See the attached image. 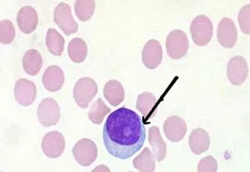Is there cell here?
<instances>
[{
  "mask_svg": "<svg viewBox=\"0 0 250 172\" xmlns=\"http://www.w3.org/2000/svg\"><path fill=\"white\" fill-rule=\"evenodd\" d=\"M145 139L146 129L143 118L125 107L111 113L104 126L103 141L107 152L121 160L138 153Z\"/></svg>",
  "mask_w": 250,
  "mask_h": 172,
  "instance_id": "obj_1",
  "label": "cell"
},
{
  "mask_svg": "<svg viewBox=\"0 0 250 172\" xmlns=\"http://www.w3.org/2000/svg\"><path fill=\"white\" fill-rule=\"evenodd\" d=\"M190 33L196 46L204 47L209 44L213 37V23L207 15H198L192 20Z\"/></svg>",
  "mask_w": 250,
  "mask_h": 172,
  "instance_id": "obj_2",
  "label": "cell"
},
{
  "mask_svg": "<svg viewBox=\"0 0 250 172\" xmlns=\"http://www.w3.org/2000/svg\"><path fill=\"white\" fill-rule=\"evenodd\" d=\"M98 90V85L92 78L82 77L78 79L73 91V96L77 106L81 109H87L88 105L97 95Z\"/></svg>",
  "mask_w": 250,
  "mask_h": 172,
  "instance_id": "obj_3",
  "label": "cell"
},
{
  "mask_svg": "<svg viewBox=\"0 0 250 172\" xmlns=\"http://www.w3.org/2000/svg\"><path fill=\"white\" fill-rule=\"evenodd\" d=\"M166 48L168 56L173 60H181L188 52L189 40L183 30L171 31L166 40Z\"/></svg>",
  "mask_w": 250,
  "mask_h": 172,
  "instance_id": "obj_4",
  "label": "cell"
},
{
  "mask_svg": "<svg viewBox=\"0 0 250 172\" xmlns=\"http://www.w3.org/2000/svg\"><path fill=\"white\" fill-rule=\"evenodd\" d=\"M72 152L76 161L83 167H89L96 161L98 157L96 144L87 138L78 141L75 144Z\"/></svg>",
  "mask_w": 250,
  "mask_h": 172,
  "instance_id": "obj_5",
  "label": "cell"
},
{
  "mask_svg": "<svg viewBox=\"0 0 250 172\" xmlns=\"http://www.w3.org/2000/svg\"><path fill=\"white\" fill-rule=\"evenodd\" d=\"M38 116L40 124L46 128L58 124L61 118L58 103L52 98L42 100L38 108Z\"/></svg>",
  "mask_w": 250,
  "mask_h": 172,
  "instance_id": "obj_6",
  "label": "cell"
},
{
  "mask_svg": "<svg viewBox=\"0 0 250 172\" xmlns=\"http://www.w3.org/2000/svg\"><path fill=\"white\" fill-rule=\"evenodd\" d=\"M53 19L66 36L76 34L78 31V24L72 15L71 7L66 3L62 2L55 8Z\"/></svg>",
  "mask_w": 250,
  "mask_h": 172,
  "instance_id": "obj_7",
  "label": "cell"
},
{
  "mask_svg": "<svg viewBox=\"0 0 250 172\" xmlns=\"http://www.w3.org/2000/svg\"><path fill=\"white\" fill-rule=\"evenodd\" d=\"M41 148L49 158H58L65 150L63 135L56 130L48 132L42 139Z\"/></svg>",
  "mask_w": 250,
  "mask_h": 172,
  "instance_id": "obj_8",
  "label": "cell"
},
{
  "mask_svg": "<svg viewBox=\"0 0 250 172\" xmlns=\"http://www.w3.org/2000/svg\"><path fill=\"white\" fill-rule=\"evenodd\" d=\"M249 76V64L242 56H234L228 62L227 77L233 86H241Z\"/></svg>",
  "mask_w": 250,
  "mask_h": 172,
  "instance_id": "obj_9",
  "label": "cell"
},
{
  "mask_svg": "<svg viewBox=\"0 0 250 172\" xmlns=\"http://www.w3.org/2000/svg\"><path fill=\"white\" fill-rule=\"evenodd\" d=\"M37 86L33 81L25 78L17 80L14 86V97L19 105L24 107L33 105L37 98Z\"/></svg>",
  "mask_w": 250,
  "mask_h": 172,
  "instance_id": "obj_10",
  "label": "cell"
},
{
  "mask_svg": "<svg viewBox=\"0 0 250 172\" xmlns=\"http://www.w3.org/2000/svg\"><path fill=\"white\" fill-rule=\"evenodd\" d=\"M217 38L223 48H231L236 45L238 33L232 20L228 17H224L221 20L218 26Z\"/></svg>",
  "mask_w": 250,
  "mask_h": 172,
  "instance_id": "obj_11",
  "label": "cell"
},
{
  "mask_svg": "<svg viewBox=\"0 0 250 172\" xmlns=\"http://www.w3.org/2000/svg\"><path fill=\"white\" fill-rule=\"evenodd\" d=\"M164 133L171 143H179L184 139L187 132V124L181 116L172 115L166 119Z\"/></svg>",
  "mask_w": 250,
  "mask_h": 172,
  "instance_id": "obj_12",
  "label": "cell"
},
{
  "mask_svg": "<svg viewBox=\"0 0 250 172\" xmlns=\"http://www.w3.org/2000/svg\"><path fill=\"white\" fill-rule=\"evenodd\" d=\"M143 63L150 70L159 66L163 60V49L160 42L156 39L149 40L143 49Z\"/></svg>",
  "mask_w": 250,
  "mask_h": 172,
  "instance_id": "obj_13",
  "label": "cell"
},
{
  "mask_svg": "<svg viewBox=\"0 0 250 172\" xmlns=\"http://www.w3.org/2000/svg\"><path fill=\"white\" fill-rule=\"evenodd\" d=\"M17 23L23 34L29 35L33 33L39 24V14L37 10L31 6H25L20 9L17 14Z\"/></svg>",
  "mask_w": 250,
  "mask_h": 172,
  "instance_id": "obj_14",
  "label": "cell"
},
{
  "mask_svg": "<svg viewBox=\"0 0 250 172\" xmlns=\"http://www.w3.org/2000/svg\"><path fill=\"white\" fill-rule=\"evenodd\" d=\"M64 73L57 65L48 66L42 77V83L45 88L50 92H56L62 89L64 83Z\"/></svg>",
  "mask_w": 250,
  "mask_h": 172,
  "instance_id": "obj_15",
  "label": "cell"
},
{
  "mask_svg": "<svg viewBox=\"0 0 250 172\" xmlns=\"http://www.w3.org/2000/svg\"><path fill=\"white\" fill-rule=\"evenodd\" d=\"M158 103V99L151 92L146 91L138 96L136 108L144 115V123H146L156 113Z\"/></svg>",
  "mask_w": 250,
  "mask_h": 172,
  "instance_id": "obj_16",
  "label": "cell"
},
{
  "mask_svg": "<svg viewBox=\"0 0 250 172\" xmlns=\"http://www.w3.org/2000/svg\"><path fill=\"white\" fill-rule=\"evenodd\" d=\"M189 146L192 153L199 155L206 153L210 146V137L204 129H193L189 136Z\"/></svg>",
  "mask_w": 250,
  "mask_h": 172,
  "instance_id": "obj_17",
  "label": "cell"
},
{
  "mask_svg": "<svg viewBox=\"0 0 250 172\" xmlns=\"http://www.w3.org/2000/svg\"><path fill=\"white\" fill-rule=\"evenodd\" d=\"M148 141L152 147L154 159L158 162L163 161L167 156V144L164 141L157 127H151L148 134Z\"/></svg>",
  "mask_w": 250,
  "mask_h": 172,
  "instance_id": "obj_18",
  "label": "cell"
},
{
  "mask_svg": "<svg viewBox=\"0 0 250 172\" xmlns=\"http://www.w3.org/2000/svg\"><path fill=\"white\" fill-rule=\"evenodd\" d=\"M104 95L112 106H118L125 100L124 86L117 80H110L104 87Z\"/></svg>",
  "mask_w": 250,
  "mask_h": 172,
  "instance_id": "obj_19",
  "label": "cell"
},
{
  "mask_svg": "<svg viewBox=\"0 0 250 172\" xmlns=\"http://www.w3.org/2000/svg\"><path fill=\"white\" fill-rule=\"evenodd\" d=\"M43 65V59L39 50L37 49H29L25 52L22 57V67L24 72L35 77L39 74Z\"/></svg>",
  "mask_w": 250,
  "mask_h": 172,
  "instance_id": "obj_20",
  "label": "cell"
},
{
  "mask_svg": "<svg viewBox=\"0 0 250 172\" xmlns=\"http://www.w3.org/2000/svg\"><path fill=\"white\" fill-rule=\"evenodd\" d=\"M87 50L86 42L80 38L72 39L68 45V55L75 64H81L86 60Z\"/></svg>",
  "mask_w": 250,
  "mask_h": 172,
  "instance_id": "obj_21",
  "label": "cell"
},
{
  "mask_svg": "<svg viewBox=\"0 0 250 172\" xmlns=\"http://www.w3.org/2000/svg\"><path fill=\"white\" fill-rule=\"evenodd\" d=\"M64 39L56 29H48L46 37V45L49 53L57 57L62 56L64 49Z\"/></svg>",
  "mask_w": 250,
  "mask_h": 172,
  "instance_id": "obj_22",
  "label": "cell"
},
{
  "mask_svg": "<svg viewBox=\"0 0 250 172\" xmlns=\"http://www.w3.org/2000/svg\"><path fill=\"white\" fill-rule=\"evenodd\" d=\"M133 166L141 172H154L155 171V159L151 150L146 147L133 160Z\"/></svg>",
  "mask_w": 250,
  "mask_h": 172,
  "instance_id": "obj_23",
  "label": "cell"
},
{
  "mask_svg": "<svg viewBox=\"0 0 250 172\" xmlns=\"http://www.w3.org/2000/svg\"><path fill=\"white\" fill-rule=\"evenodd\" d=\"M111 112V109L106 106L102 98H99L94 102L88 111L87 117L94 125H101L104 122V118Z\"/></svg>",
  "mask_w": 250,
  "mask_h": 172,
  "instance_id": "obj_24",
  "label": "cell"
},
{
  "mask_svg": "<svg viewBox=\"0 0 250 172\" xmlns=\"http://www.w3.org/2000/svg\"><path fill=\"white\" fill-rule=\"evenodd\" d=\"M94 0H77L75 3V10L77 18L81 22H87L95 11Z\"/></svg>",
  "mask_w": 250,
  "mask_h": 172,
  "instance_id": "obj_25",
  "label": "cell"
},
{
  "mask_svg": "<svg viewBox=\"0 0 250 172\" xmlns=\"http://www.w3.org/2000/svg\"><path fill=\"white\" fill-rule=\"evenodd\" d=\"M16 37L13 23L10 20H2L0 22V42L2 44H11Z\"/></svg>",
  "mask_w": 250,
  "mask_h": 172,
  "instance_id": "obj_26",
  "label": "cell"
},
{
  "mask_svg": "<svg viewBox=\"0 0 250 172\" xmlns=\"http://www.w3.org/2000/svg\"><path fill=\"white\" fill-rule=\"evenodd\" d=\"M250 5H245L242 7L239 15H238V22L240 24L241 30L245 35H250Z\"/></svg>",
  "mask_w": 250,
  "mask_h": 172,
  "instance_id": "obj_27",
  "label": "cell"
},
{
  "mask_svg": "<svg viewBox=\"0 0 250 172\" xmlns=\"http://www.w3.org/2000/svg\"><path fill=\"white\" fill-rule=\"evenodd\" d=\"M218 171V162L214 156L208 155L204 157L198 163L197 172H216Z\"/></svg>",
  "mask_w": 250,
  "mask_h": 172,
  "instance_id": "obj_28",
  "label": "cell"
}]
</instances>
